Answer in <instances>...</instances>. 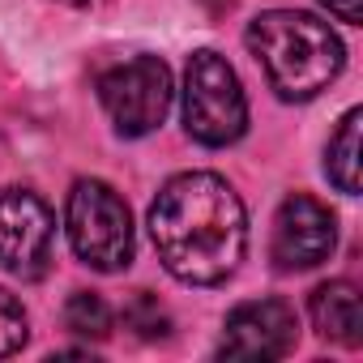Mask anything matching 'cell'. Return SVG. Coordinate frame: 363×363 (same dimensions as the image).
Listing matches in <instances>:
<instances>
[{"instance_id":"6da1fadb","label":"cell","mask_w":363,"mask_h":363,"mask_svg":"<svg viewBox=\"0 0 363 363\" xmlns=\"http://www.w3.org/2000/svg\"><path fill=\"white\" fill-rule=\"evenodd\" d=\"M150 240L171 278L189 286H218L248 252V214L223 175L179 171L150 206Z\"/></svg>"},{"instance_id":"7a4b0ae2","label":"cell","mask_w":363,"mask_h":363,"mask_svg":"<svg viewBox=\"0 0 363 363\" xmlns=\"http://www.w3.org/2000/svg\"><path fill=\"white\" fill-rule=\"evenodd\" d=\"M244 39L257 65L265 69L269 86L286 103L316 99L320 90H329V82L346 65L342 39L329 30V22L299 13V9H269L252 18Z\"/></svg>"},{"instance_id":"3957f363","label":"cell","mask_w":363,"mask_h":363,"mask_svg":"<svg viewBox=\"0 0 363 363\" xmlns=\"http://www.w3.org/2000/svg\"><path fill=\"white\" fill-rule=\"evenodd\" d=\"M69 244L82 265L99 274H120L133 261V218L124 197L103 179H77L65 210Z\"/></svg>"},{"instance_id":"277c9868","label":"cell","mask_w":363,"mask_h":363,"mask_svg":"<svg viewBox=\"0 0 363 363\" xmlns=\"http://www.w3.org/2000/svg\"><path fill=\"white\" fill-rule=\"evenodd\" d=\"M184 128L210 150L240 141L248 128V99L240 90V77L210 48L193 52L184 69Z\"/></svg>"},{"instance_id":"5b68a950","label":"cell","mask_w":363,"mask_h":363,"mask_svg":"<svg viewBox=\"0 0 363 363\" xmlns=\"http://www.w3.org/2000/svg\"><path fill=\"white\" fill-rule=\"evenodd\" d=\"M171 69L158 56H133L99 77L103 111L111 116L120 137H145L154 133L171 111Z\"/></svg>"},{"instance_id":"8992f818","label":"cell","mask_w":363,"mask_h":363,"mask_svg":"<svg viewBox=\"0 0 363 363\" xmlns=\"http://www.w3.org/2000/svg\"><path fill=\"white\" fill-rule=\"evenodd\" d=\"M56 214L30 189L0 193V265L18 278H43L52 265Z\"/></svg>"},{"instance_id":"52a82bcc","label":"cell","mask_w":363,"mask_h":363,"mask_svg":"<svg viewBox=\"0 0 363 363\" xmlns=\"http://www.w3.org/2000/svg\"><path fill=\"white\" fill-rule=\"evenodd\" d=\"M333 244H337V218L329 214V206H320L308 193H295L278 206L269 257L282 274L316 269L320 261H329Z\"/></svg>"},{"instance_id":"ba28073f","label":"cell","mask_w":363,"mask_h":363,"mask_svg":"<svg viewBox=\"0 0 363 363\" xmlns=\"http://www.w3.org/2000/svg\"><path fill=\"white\" fill-rule=\"evenodd\" d=\"M295 308L286 299H248L227 312L218 354L223 359H282L295 350Z\"/></svg>"},{"instance_id":"9c48e42d","label":"cell","mask_w":363,"mask_h":363,"mask_svg":"<svg viewBox=\"0 0 363 363\" xmlns=\"http://www.w3.org/2000/svg\"><path fill=\"white\" fill-rule=\"evenodd\" d=\"M308 316L316 325L320 337L337 342V346H359L363 342V308H359V291L354 282L337 278V282H320L308 299Z\"/></svg>"},{"instance_id":"30bf717a","label":"cell","mask_w":363,"mask_h":363,"mask_svg":"<svg viewBox=\"0 0 363 363\" xmlns=\"http://www.w3.org/2000/svg\"><path fill=\"white\" fill-rule=\"evenodd\" d=\"M359 120L363 111L350 107L337 124V133L329 137V150H325V175L337 184V193L354 197L359 193Z\"/></svg>"},{"instance_id":"8fae6325","label":"cell","mask_w":363,"mask_h":363,"mask_svg":"<svg viewBox=\"0 0 363 363\" xmlns=\"http://www.w3.org/2000/svg\"><path fill=\"white\" fill-rule=\"evenodd\" d=\"M65 325H69V333H77L86 342H103L111 333V308L94 291H73L65 303Z\"/></svg>"},{"instance_id":"7c38bea8","label":"cell","mask_w":363,"mask_h":363,"mask_svg":"<svg viewBox=\"0 0 363 363\" xmlns=\"http://www.w3.org/2000/svg\"><path fill=\"white\" fill-rule=\"evenodd\" d=\"M124 325H128L137 337H167L171 316L162 312V303H158L150 291H137V295L124 303Z\"/></svg>"},{"instance_id":"4fadbf2b","label":"cell","mask_w":363,"mask_h":363,"mask_svg":"<svg viewBox=\"0 0 363 363\" xmlns=\"http://www.w3.org/2000/svg\"><path fill=\"white\" fill-rule=\"evenodd\" d=\"M26 337H30V320H26L22 299L0 286V359L18 354V350L26 346Z\"/></svg>"},{"instance_id":"5bb4252c","label":"cell","mask_w":363,"mask_h":363,"mask_svg":"<svg viewBox=\"0 0 363 363\" xmlns=\"http://www.w3.org/2000/svg\"><path fill=\"white\" fill-rule=\"evenodd\" d=\"M320 5H325L337 22H350V26L363 22V0H320Z\"/></svg>"},{"instance_id":"9a60e30c","label":"cell","mask_w":363,"mask_h":363,"mask_svg":"<svg viewBox=\"0 0 363 363\" xmlns=\"http://www.w3.org/2000/svg\"><path fill=\"white\" fill-rule=\"evenodd\" d=\"M65 5H90V0H65Z\"/></svg>"}]
</instances>
